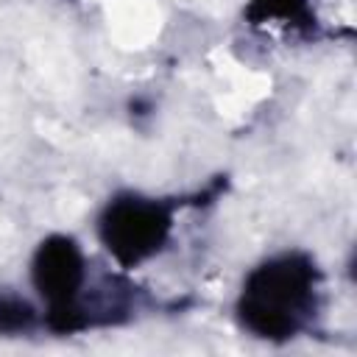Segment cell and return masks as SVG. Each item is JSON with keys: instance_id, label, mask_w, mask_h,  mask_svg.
Here are the masks:
<instances>
[{"instance_id": "cell-1", "label": "cell", "mask_w": 357, "mask_h": 357, "mask_svg": "<svg viewBox=\"0 0 357 357\" xmlns=\"http://www.w3.org/2000/svg\"><path fill=\"white\" fill-rule=\"evenodd\" d=\"M310 296V268L296 259H279L259 268L245 290L243 318L245 324L265 337L290 335L298 318V310Z\"/></svg>"}, {"instance_id": "cell-2", "label": "cell", "mask_w": 357, "mask_h": 357, "mask_svg": "<svg viewBox=\"0 0 357 357\" xmlns=\"http://www.w3.org/2000/svg\"><path fill=\"white\" fill-rule=\"evenodd\" d=\"M167 231V215L156 204L120 201L109 209L103 220V237L109 248L123 262H137L148 257Z\"/></svg>"}, {"instance_id": "cell-3", "label": "cell", "mask_w": 357, "mask_h": 357, "mask_svg": "<svg viewBox=\"0 0 357 357\" xmlns=\"http://www.w3.org/2000/svg\"><path fill=\"white\" fill-rule=\"evenodd\" d=\"M81 268V254L73 240L53 237L39 248L33 262V282L42 290V296L53 301V312H70V304L84 276Z\"/></svg>"}]
</instances>
